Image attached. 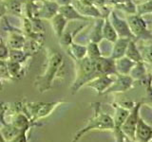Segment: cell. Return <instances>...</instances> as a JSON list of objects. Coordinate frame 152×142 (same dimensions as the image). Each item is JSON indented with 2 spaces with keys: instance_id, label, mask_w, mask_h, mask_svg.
I'll use <instances>...</instances> for the list:
<instances>
[{
  "instance_id": "cell-21",
  "label": "cell",
  "mask_w": 152,
  "mask_h": 142,
  "mask_svg": "<svg viewBox=\"0 0 152 142\" xmlns=\"http://www.w3.org/2000/svg\"><path fill=\"white\" fill-rule=\"evenodd\" d=\"M135 46L136 45L134 42L129 41L126 51V57H127L128 59L133 61L134 63H139V62L142 61V56Z\"/></svg>"
},
{
  "instance_id": "cell-16",
  "label": "cell",
  "mask_w": 152,
  "mask_h": 142,
  "mask_svg": "<svg viewBox=\"0 0 152 142\" xmlns=\"http://www.w3.org/2000/svg\"><path fill=\"white\" fill-rule=\"evenodd\" d=\"M7 64H8V68H9V72L11 75L12 80H19L21 79L24 74H25V69H24L22 64L20 63H16V62H13L11 60L7 61Z\"/></svg>"
},
{
  "instance_id": "cell-17",
  "label": "cell",
  "mask_w": 152,
  "mask_h": 142,
  "mask_svg": "<svg viewBox=\"0 0 152 142\" xmlns=\"http://www.w3.org/2000/svg\"><path fill=\"white\" fill-rule=\"evenodd\" d=\"M102 32H103V37L108 42L115 43L118 40L117 32L115 31V30H114V28L112 27L111 23H110V21L108 20V19L104 20Z\"/></svg>"
},
{
  "instance_id": "cell-20",
  "label": "cell",
  "mask_w": 152,
  "mask_h": 142,
  "mask_svg": "<svg viewBox=\"0 0 152 142\" xmlns=\"http://www.w3.org/2000/svg\"><path fill=\"white\" fill-rule=\"evenodd\" d=\"M69 54L72 56V58L75 61H78L87 57V46L71 44L69 46Z\"/></svg>"
},
{
  "instance_id": "cell-11",
  "label": "cell",
  "mask_w": 152,
  "mask_h": 142,
  "mask_svg": "<svg viewBox=\"0 0 152 142\" xmlns=\"http://www.w3.org/2000/svg\"><path fill=\"white\" fill-rule=\"evenodd\" d=\"M133 83V79L130 76L126 75H120L118 76V79L114 80L112 85L107 89L106 93H110V92H126L128 89L132 87Z\"/></svg>"
},
{
  "instance_id": "cell-15",
  "label": "cell",
  "mask_w": 152,
  "mask_h": 142,
  "mask_svg": "<svg viewBox=\"0 0 152 142\" xmlns=\"http://www.w3.org/2000/svg\"><path fill=\"white\" fill-rule=\"evenodd\" d=\"M135 64L136 63H134V62L131 61L130 59H128L127 57L119 58L115 62V68H116L117 74H120V75L129 74L132 67L135 65Z\"/></svg>"
},
{
  "instance_id": "cell-18",
  "label": "cell",
  "mask_w": 152,
  "mask_h": 142,
  "mask_svg": "<svg viewBox=\"0 0 152 142\" xmlns=\"http://www.w3.org/2000/svg\"><path fill=\"white\" fill-rule=\"evenodd\" d=\"M42 43L38 42L34 39H32L31 37H28L25 40V44L23 46V51L28 56H31L32 54H36L41 49Z\"/></svg>"
},
{
  "instance_id": "cell-23",
  "label": "cell",
  "mask_w": 152,
  "mask_h": 142,
  "mask_svg": "<svg viewBox=\"0 0 152 142\" xmlns=\"http://www.w3.org/2000/svg\"><path fill=\"white\" fill-rule=\"evenodd\" d=\"M101 56V50H100V47L97 45V43L91 42L87 46V57H88L90 59H97L100 58Z\"/></svg>"
},
{
  "instance_id": "cell-6",
  "label": "cell",
  "mask_w": 152,
  "mask_h": 142,
  "mask_svg": "<svg viewBox=\"0 0 152 142\" xmlns=\"http://www.w3.org/2000/svg\"><path fill=\"white\" fill-rule=\"evenodd\" d=\"M110 23L112 27L114 28V30H115V31L117 32L118 37L128 38V39H131V38L134 37L127 22L126 20H123V19L119 18L114 12L110 13Z\"/></svg>"
},
{
  "instance_id": "cell-26",
  "label": "cell",
  "mask_w": 152,
  "mask_h": 142,
  "mask_svg": "<svg viewBox=\"0 0 152 142\" xmlns=\"http://www.w3.org/2000/svg\"><path fill=\"white\" fill-rule=\"evenodd\" d=\"M9 142H28V137H27V132H21L12 138Z\"/></svg>"
},
{
  "instance_id": "cell-8",
  "label": "cell",
  "mask_w": 152,
  "mask_h": 142,
  "mask_svg": "<svg viewBox=\"0 0 152 142\" xmlns=\"http://www.w3.org/2000/svg\"><path fill=\"white\" fill-rule=\"evenodd\" d=\"M40 6H38L37 18L51 19L56 13H58L59 6L56 2L47 1V0H40ZM37 4V3H36Z\"/></svg>"
},
{
  "instance_id": "cell-29",
  "label": "cell",
  "mask_w": 152,
  "mask_h": 142,
  "mask_svg": "<svg viewBox=\"0 0 152 142\" xmlns=\"http://www.w3.org/2000/svg\"><path fill=\"white\" fill-rule=\"evenodd\" d=\"M27 1H33L34 2V1H39V0H27Z\"/></svg>"
},
{
  "instance_id": "cell-34",
  "label": "cell",
  "mask_w": 152,
  "mask_h": 142,
  "mask_svg": "<svg viewBox=\"0 0 152 142\" xmlns=\"http://www.w3.org/2000/svg\"><path fill=\"white\" fill-rule=\"evenodd\" d=\"M0 42H1V41H0Z\"/></svg>"
},
{
  "instance_id": "cell-31",
  "label": "cell",
  "mask_w": 152,
  "mask_h": 142,
  "mask_svg": "<svg viewBox=\"0 0 152 142\" xmlns=\"http://www.w3.org/2000/svg\"><path fill=\"white\" fill-rule=\"evenodd\" d=\"M141 1H148V0H141Z\"/></svg>"
},
{
  "instance_id": "cell-5",
  "label": "cell",
  "mask_w": 152,
  "mask_h": 142,
  "mask_svg": "<svg viewBox=\"0 0 152 142\" xmlns=\"http://www.w3.org/2000/svg\"><path fill=\"white\" fill-rule=\"evenodd\" d=\"M127 24L129 26V28L132 32V34L135 37H142L145 38V34L151 35L149 30H146V24L142 20V17L139 16V14L137 15H131L127 17Z\"/></svg>"
},
{
  "instance_id": "cell-14",
  "label": "cell",
  "mask_w": 152,
  "mask_h": 142,
  "mask_svg": "<svg viewBox=\"0 0 152 142\" xmlns=\"http://www.w3.org/2000/svg\"><path fill=\"white\" fill-rule=\"evenodd\" d=\"M66 22H68V20H66V19L59 12L56 13L55 15L50 19V24H51L52 30H53L55 35L58 38H60L62 36V34L64 33L65 28L66 26Z\"/></svg>"
},
{
  "instance_id": "cell-12",
  "label": "cell",
  "mask_w": 152,
  "mask_h": 142,
  "mask_svg": "<svg viewBox=\"0 0 152 142\" xmlns=\"http://www.w3.org/2000/svg\"><path fill=\"white\" fill-rule=\"evenodd\" d=\"M58 12L62 14L66 20H87V17L80 14L78 11L71 5H66V6H60Z\"/></svg>"
},
{
  "instance_id": "cell-4",
  "label": "cell",
  "mask_w": 152,
  "mask_h": 142,
  "mask_svg": "<svg viewBox=\"0 0 152 142\" xmlns=\"http://www.w3.org/2000/svg\"><path fill=\"white\" fill-rule=\"evenodd\" d=\"M142 103H137L134 104L128 114L127 117L126 118L125 122L122 125V132L125 135L126 138H129L131 140H134L135 138V130L138 120H139L140 116V108H141Z\"/></svg>"
},
{
  "instance_id": "cell-25",
  "label": "cell",
  "mask_w": 152,
  "mask_h": 142,
  "mask_svg": "<svg viewBox=\"0 0 152 142\" xmlns=\"http://www.w3.org/2000/svg\"><path fill=\"white\" fill-rule=\"evenodd\" d=\"M9 49L5 46L4 43L0 42V60H8L9 59Z\"/></svg>"
},
{
  "instance_id": "cell-24",
  "label": "cell",
  "mask_w": 152,
  "mask_h": 142,
  "mask_svg": "<svg viewBox=\"0 0 152 142\" xmlns=\"http://www.w3.org/2000/svg\"><path fill=\"white\" fill-rule=\"evenodd\" d=\"M0 79L6 80H12V77L9 72L7 60H0Z\"/></svg>"
},
{
  "instance_id": "cell-32",
  "label": "cell",
  "mask_w": 152,
  "mask_h": 142,
  "mask_svg": "<svg viewBox=\"0 0 152 142\" xmlns=\"http://www.w3.org/2000/svg\"><path fill=\"white\" fill-rule=\"evenodd\" d=\"M1 15H2V14H1V13H0V16H1Z\"/></svg>"
},
{
  "instance_id": "cell-3",
  "label": "cell",
  "mask_w": 152,
  "mask_h": 142,
  "mask_svg": "<svg viewBox=\"0 0 152 142\" xmlns=\"http://www.w3.org/2000/svg\"><path fill=\"white\" fill-rule=\"evenodd\" d=\"M64 103V101H57V102H27L21 106L22 111L28 117L32 123L36 124V122L45 118L53 112L60 104ZM39 125V124H37Z\"/></svg>"
},
{
  "instance_id": "cell-9",
  "label": "cell",
  "mask_w": 152,
  "mask_h": 142,
  "mask_svg": "<svg viewBox=\"0 0 152 142\" xmlns=\"http://www.w3.org/2000/svg\"><path fill=\"white\" fill-rule=\"evenodd\" d=\"M110 75L99 76V77L93 79L89 83L86 84V86L91 87L96 90L98 94H104L107 91V89L112 85L114 80L109 77Z\"/></svg>"
},
{
  "instance_id": "cell-1",
  "label": "cell",
  "mask_w": 152,
  "mask_h": 142,
  "mask_svg": "<svg viewBox=\"0 0 152 142\" xmlns=\"http://www.w3.org/2000/svg\"><path fill=\"white\" fill-rule=\"evenodd\" d=\"M63 64V57L61 54L51 49H47V61L44 73L38 76L34 82V85L38 91L43 93L51 87L52 83L58 76Z\"/></svg>"
},
{
  "instance_id": "cell-27",
  "label": "cell",
  "mask_w": 152,
  "mask_h": 142,
  "mask_svg": "<svg viewBox=\"0 0 152 142\" xmlns=\"http://www.w3.org/2000/svg\"><path fill=\"white\" fill-rule=\"evenodd\" d=\"M55 2L60 7V6H66V5H70L71 2H72V0H55Z\"/></svg>"
},
{
  "instance_id": "cell-30",
  "label": "cell",
  "mask_w": 152,
  "mask_h": 142,
  "mask_svg": "<svg viewBox=\"0 0 152 142\" xmlns=\"http://www.w3.org/2000/svg\"><path fill=\"white\" fill-rule=\"evenodd\" d=\"M47 1H55V0H47Z\"/></svg>"
},
{
  "instance_id": "cell-33",
  "label": "cell",
  "mask_w": 152,
  "mask_h": 142,
  "mask_svg": "<svg viewBox=\"0 0 152 142\" xmlns=\"http://www.w3.org/2000/svg\"><path fill=\"white\" fill-rule=\"evenodd\" d=\"M151 142H152V140H151Z\"/></svg>"
},
{
  "instance_id": "cell-7",
  "label": "cell",
  "mask_w": 152,
  "mask_h": 142,
  "mask_svg": "<svg viewBox=\"0 0 152 142\" xmlns=\"http://www.w3.org/2000/svg\"><path fill=\"white\" fill-rule=\"evenodd\" d=\"M135 141L137 142H151L152 140V127L140 117L135 130Z\"/></svg>"
},
{
  "instance_id": "cell-22",
  "label": "cell",
  "mask_w": 152,
  "mask_h": 142,
  "mask_svg": "<svg viewBox=\"0 0 152 142\" xmlns=\"http://www.w3.org/2000/svg\"><path fill=\"white\" fill-rule=\"evenodd\" d=\"M28 54H26L25 52L21 49H11L9 51V59L8 60H11L13 62H16V63H20V64H24L25 62L27 61V59L28 58Z\"/></svg>"
},
{
  "instance_id": "cell-28",
  "label": "cell",
  "mask_w": 152,
  "mask_h": 142,
  "mask_svg": "<svg viewBox=\"0 0 152 142\" xmlns=\"http://www.w3.org/2000/svg\"><path fill=\"white\" fill-rule=\"evenodd\" d=\"M0 142H7L6 140H5V138H4V136H3L2 133H1V130H0Z\"/></svg>"
},
{
  "instance_id": "cell-19",
  "label": "cell",
  "mask_w": 152,
  "mask_h": 142,
  "mask_svg": "<svg viewBox=\"0 0 152 142\" xmlns=\"http://www.w3.org/2000/svg\"><path fill=\"white\" fill-rule=\"evenodd\" d=\"M26 38L17 32H12L8 39V46L13 49H21L25 44Z\"/></svg>"
},
{
  "instance_id": "cell-13",
  "label": "cell",
  "mask_w": 152,
  "mask_h": 142,
  "mask_svg": "<svg viewBox=\"0 0 152 142\" xmlns=\"http://www.w3.org/2000/svg\"><path fill=\"white\" fill-rule=\"evenodd\" d=\"M128 43H129V39L128 38H118V40L114 43L113 51L110 54V58L115 60V59L122 58L124 55H126Z\"/></svg>"
},
{
  "instance_id": "cell-2",
  "label": "cell",
  "mask_w": 152,
  "mask_h": 142,
  "mask_svg": "<svg viewBox=\"0 0 152 142\" xmlns=\"http://www.w3.org/2000/svg\"><path fill=\"white\" fill-rule=\"evenodd\" d=\"M93 105L92 117L88 120V123L84 128L76 133L71 142H78L84 135L91 131H113V117L101 111V107L99 106L100 103H94Z\"/></svg>"
},
{
  "instance_id": "cell-10",
  "label": "cell",
  "mask_w": 152,
  "mask_h": 142,
  "mask_svg": "<svg viewBox=\"0 0 152 142\" xmlns=\"http://www.w3.org/2000/svg\"><path fill=\"white\" fill-rule=\"evenodd\" d=\"M9 122L20 132H28L32 126L37 125L28 120V117L23 112H14Z\"/></svg>"
}]
</instances>
